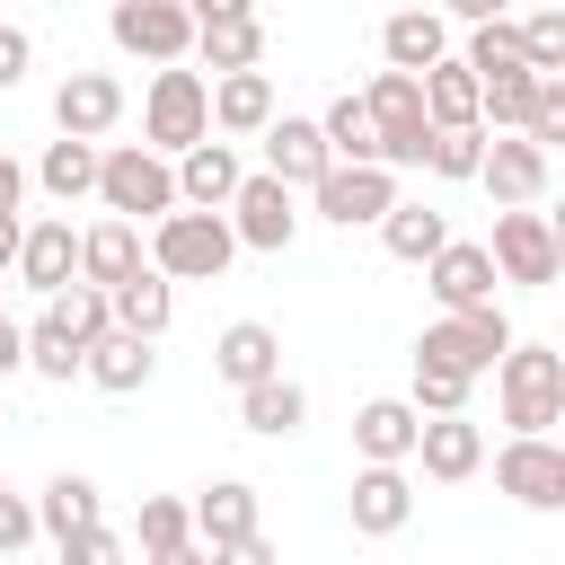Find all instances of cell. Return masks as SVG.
Listing matches in <instances>:
<instances>
[{
    "instance_id": "cell-44",
    "label": "cell",
    "mask_w": 565,
    "mask_h": 565,
    "mask_svg": "<svg viewBox=\"0 0 565 565\" xmlns=\"http://www.w3.org/2000/svg\"><path fill=\"white\" fill-rule=\"evenodd\" d=\"M18 194H26V177H18V159L0 150V212H18Z\"/></svg>"
},
{
    "instance_id": "cell-18",
    "label": "cell",
    "mask_w": 565,
    "mask_h": 565,
    "mask_svg": "<svg viewBox=\"0 0 565 565\" xmlns=\"http://www.w3.org/2000/svg\"><path fill=\"white\" fill-rule=\"evenodd\" d=\"M212 371L247 397V388H265V380H282V344H274V327H256V318H238V327H221V344H212Z\"/></svg>"
},
{
    "instance_id": "cell-2",
    "label": "cell",
    "mask_w": 565,
    "mask_h": 565,
    "mask_svg": "<svg viewBox=\"0 0 565 565\" xmlns=\"http://www.w3.org/2000/svg\"><path fill=\"white\" fill-rule=\"evenodd\" d=\"M194 141H212V79L177 62V71H159L150 97H141V150H150V159H168V150L185 159Z\"/></svg>"
},
{
    "instance_id": "cell-11",
    "label": "cell",
    "mask_w": 565,
    "mask_h": 565,
    "mask_svg": "<svg viewBox=\"0 0 565 565\" xmlns=\"http://www.w3.org/2000/svg\"><path fill=\"white\" fill-rule=\"evenodd\" d=\"M477 177H486V194H494L503 212H530V203L547 194V150H530L521 132H494L486 159H477Z\"/></svg>"
},
{
    "instance_id": "cell-29",
    "label": "cell",
    "mask_w": 565,
    "mask_h": 565,
    "mask_svg": "<svg viewBox=\"0 0 565 565\" xmlns=\"http://www.w3.org/2000/svg\"><path fill=\"white\" fill-rule=\"evenodd\" d=\"M318 141H327V159H335V168H380V132H371L362 97H335V106L318 115Z\"/></svg>"
},
{
    "instance_id": "cell-22",
    "label": "cell",
    "mask_w": 565,
    "mask_h": 565,
    "mask_svg": "<svg viewBox=\"0 0 565 565\" xmlns=\"http://www.w3.org/2000/svg\"><path fill=\"white\" fill-rule=\"evenodd\" d=\"M132 274H141V230H124V221L79 230V282L88 291H124Z\"/></svg>"
},
{
    "instance_id": "cell-39",
    "label": "cell",
    "mask_w": 565,
    "mask_h": 565,
    "mask_svg": "<svg viewBox=\"0 0 565 565\" xmlns=\"http://www.w3.org/2000/svg\"><path fill=\"white\" fill-rule=\"evenodd\" d=\"M62 565H124V539H115L106 521H88V530L62 539Z\"/></svg>"
},
{
    "instance_id": "cell-35",
    "label": "cell",
    "mask_w": 565,
    "mask_h": 565,
    "mask_svg": "<svg viewBox=\"0 0 565 565\" xmlns=\"http://www.w3.org/2000/svg\"><path fill=\"white\" fill-rule=\"evenodd\" d=\"M79 362H88V353H79V344L53 327V309H44V318L26 327V371H44V380H79Z\"/></svg>"
},
{
    "instance_id": "cell-17",
    "label": "cell",
    "mask_w": 565,
    "mask_h": 565,
    "mask_svg": "<svg viewBox=\"0 0 565 565\" xmlns=\"http://www.w3.org/2000/svg\"><path fill=\"white\" fill-rule=\"evenodd\" d=\"M71 274H79V238H71V221H35V230L18 238V282L44 291V300H62Z\"/></svg>"
},
{
    "instance_id": "cell-15",
    "label": "cell",
    "mask_w": 565,
    "mask_h": 565,
    "mask_svg": "<svg viewBox=\"0 0 565 565\" xmlns=\"http://www.w3.org/2000/svg\"><path fill=\"white\" fill-rule=\"evenodd\" d=\"M335 159H327V141H318V124L309 115H274L265 124V177L291 194V185H318Z\"/></svg>"
},
{
    "instance_id": "cell-30",
    "label": "cell",
    "mask_w": 565,
    "mask_h": 565,
    "mask_svg": "<svg viewBox=\"0 0 565 565\" xmlns=\"http://www.w3.org/2000/svg\"><path fill=\"white\" fill-rule=\"evenodd\" d=\"M380 238H388V256H406V265H433V256L450 247V221H441L433 203H388Z\"/></svg>"
},
{
    "instance_id": "cell-25",
    "label": "cell",
    "mask_w": 565,
    "mask_h": 565,
    "mask_svg": "<svg viewBox=\"0 0 565 565\" xmlns=\"http://www.w3.org/2000/svg\"><path fill=\"white\" fill-rule=\"evenodd\" d=\"M106 397H132V388H150V371H159V353L141 344V335H97L88 344V362H79Z\"/></svg>"
},
{
    "instance_id": "cell-32",
    "label": "cell",
    "mask_w": 565,
    "mask_h": 565,
    "mask_svg": "<svg viewBox=\"0 0 565 565\" xmlns=\"http://www.w3.org/2000/svg\"><path fill=\"white\" fill-rule=\"evenodd\" d=\"M35 185H44L53 203L97 194V150H88V141H53V150H44V168H35Z\"/></svg>"
},
{
    "instance_id": "cell-26",
    "label": "cell",
    "mask_w": 565,
    "mask_h": 565,
    "mask_svg": "<svg viewBox=\"0 0 565 565\" xmlns=\"http://www.w3.org/2000/svg\"><path fill=\"white\" fill-rule=\"evenodd\" d=\"M415 88H424V124L433 132H477V79L459 62H433Z\"/></svg>"
},
{
    "instance_id": "cell-27",
    "label": "cell",
    "mask_w": 565,
    "mask_h": 565,
    "mask_svg": "<svg viewBox=\"0 0 565 565\" xmlns=\"http://www.w3.org/2000/svg\"><path fill=\"white\" fill-rule=\"evenodd\" d=\"M106 309H115V335H141V344H159V335H168V309H177V300H168V282H159V274L141 265V274H132L124 291H106Z\"/></svg>"
},
{
    "instance_id": "cell-33",
    "label": "cell",
    "mask_w": 565,
    "mask_h": 565,
    "mask_svg": "<svg viewBox=\"0 0 565 565\" xmlns=\"http://www.w3.org/2000/svg\"><path fill=\"white\" fill-rule=\"evenodd\" d=\"M88 521H97V486H88V477H53L44 503H35V530H53V547H62V539L88 530Z\"/></svg>"
},
{
    "instance_id": "cell-7",
    "label": "cell",
    "mask_w": 565,
    "mask_h": 565,
    "mask_svg": "<svg viewBox=\"0 0 565 565\" xmlns=\"http://www.w3.org/2000/svg\"><path fill=\"white\" fill-rule=\"evenodd\" d=\"M494 282H521V291H547L556 282V230L547 212H494V247H486Z\"/></svg>"
},
{
    "instance_id": "cell-36",
    "label": "cell",
    "mask_w": 565,
    "mask_h": 565,
    "mask_svg": "<svg viewBox=\"0 0 565 565\" xmlns=\"http://www.w3.org/2000/svg\"><path fill=\"white\" fill-rule=\"evenodd\" d=\"M415 415H459L468 406V380L459 371H441V362H415V397H406Z\"/></svg>"
},
{
    "instance_id": "cell-42",
    "label": "cell",
    "mask_w": 565,
    "mask_h": 565,
    "mask_svg": "<svg viewBox=\"0 0 565 565\" xmlns=\"http://www.w3.org/2000/svg\"><path fill=\"white\" fill-rule=\"evenodd\" d=\"M212 565H274V547H265V530H256V539H230V547H212Z\"/></svg>"
},
{
    "instance_id": "cell-4",
    "label": "cell",
    "mask_w": 565,
    "mask_h": 565,
    "mask_svg": "<svg viewBox=\"0 0 565 565\" xmlns=\"http://www.w3.org/2000/svg\"><path fill=\"white\" fill-rule=\"evenodd\" d=\"M230 256H238V238H230L221 212H168L150 230V274L159 282H221Z\"/></svg>"
},
{
    "instance_id": "cell-1",
    "label": "cell",
    "mask_w": 565,
    "mask_h": 565,
    "mask_svg": "<svg viewBox=\"0 0 565 565\" xmlns=\"http://www.w3.org/2000/svg\"><path fill=\"white\" fill-rule=\"evenodd\" d=\"M494 380H503V424H512V441H547V424H565V353L512 344V353L494 362Z\"/></svg>"
},
{
    "instance_id": "cell-16",
    "label": "cell",
    "mask_w": 565,
    "mask_h": 565,
    "mask_svg": "<svg viewBox=\"0 0 565 565\" xmlns=\"http://www.w3.org/2000/svg\"><path fill=\"white\" fill-rule=\"evenodd\" d=\"M238 150L230 141H194L185 159H177V203L185 212H230V194H238Z\"/></svg>"
},
{
    "instance_id": "cell-43",
    "label": "cell",
    "mask_w": 565,
    "mask_h": 565,
    "mask_svg": "<svg viewBox=\"0 0 565 565\" xmlns=\"http://www.w3.org/2000/svg\"><path fill=\"white\" fill-rule=\"evenodd\" d=\"M18 362H26V327H9V318H0V380H9Z\"/></svg>"
},
{
    "instance_id": "cell-10",
    "label": "cell",
    "mask_w": 565,
    "mask_h": 565,
    "mask_svg": "<svg viewBox=\"0 0 565 565\" xmlns=\"http://www.w3.org/2000/svg\"><path fill=\"white\" fill-rule=\"evenodd\" d=\"M291 230H300L291 194H282L274 177H238V194H230V238H238V247H265V256H282V247H291Z\"/></svg>"
},
{
    "instance_id": "cell-13",
    "label": "cell",
    "mask_w": 565,
    "mask_h": 565,
    "mask_svg": "<svg viewBox=\"0 0 565 565\" xmlns=\"http://www.w3.org/2000/svg\"><path fill=\"white\" fill-rule=\"evenodd\" d=\"M424 282H433V300H441V318H468V309H494V265H486V247L477 238H450L433 265H424Z\"/></svg>"
},
{
    "instance_id": "cell-46",
    "label": "cell",
    "mask_w": 565,
    "mask_h": 565,
    "mask_svg": "<svg viewBox=\"0 0 565 565\" xmlns=\"http://www.w3.org/2000/svg\"><path fill=\"white\" fill-rule=\"evenodd\" d=\"M150 565H212V547H194V539H185V547H168V556H150Z\"/></svg>"
},
{
    "instance_id": "cell-20",
    "label": "cell",
    "mask_w": 565,
    "mask_h": 565,
    "mask_svg": "<svg viewBox=\"0 0 565 565\" xmlns=\"http://www.w3.org/2000/svg\"><path fill=\"white\" fill-rule=\"evenodd\" d=\"M415 459H424V477L459 486V477H477V468H486V433H477L468 415H424V433H415Z\"/></svg>"
},
{
    "instance_id": "cell-37",
    "label": "cell",
    "mask_w": 565,
    "mask_h": 565,
    "mask_svg": "<svg viewBox=\"0 0 565 565\" xmlns=\"http://www.w3.org/2000/svg\"><path fill=\"white\" fill-rule=\"evenodd\" d=\"M185 539H194V512H185V503H168V494H150V503H141V547H150V556H168V547H185Z\"/></svg>"
},
{
    "instance_id": "cell-28",
    "label": "cell",
    "mask_w": 565,
    "mask_h": 565,
    "mask_svg": "<svg viewBox=\"0 0 565 565\" xmlns=\"http://www.w3.org/2000/svg\"><path fill=\"white\" fill-rule=\"evenodd\" d=\"M212 124H221V132H265V124H274V79H265V71H230V79L212 88Z\"/></svg>"
},
{
    "instance_id": "cell-24",
    "label": "cell",
    "mask_w": 565,
    "mask_h": 565,
    "mask_svg": "<svg viewBox=\"0 0 565 565\" xmlns=\"http://www.w3.org/2000/svg\"><path fill=\"white\" fill-rule=\"evenodd\" d=\"M230 539H256V486H238V477L203 486V503H194V547H230Z\"/></svg>"
},
{
    "instance_id": "cell-5",
    "label": "cell",
    "mask_w": 565,
    "mask_h": 565,
    "mask_svg": "<svg viewBox=\"0 0 565 565\" xmlns=\"http://www.w3.org/2000/svg\"><path fill=\"white\" fill-rule=\"evenodd\" d=\"M503 353H512V327H503V309L441 318V327H424V344H415V362H441V371H459L468 388H477V371H494Z\"/></svg>"
},
{
    "instance_id": "cell-21",
    "label": "cell",
    "mask_w": 565,
    "mask_h": 565,
    "mask_svg": "<svg viewBox=\"0 0 565 565\" xmlns=\"http://www.w3.org/2000/svg\"><path fill=\"white\" fill-rule=\"evenodd\" d=\"M380 53H388V71L424 79L433 62H450V18H433V9H397V18L380 26Z\"/></svg>"
},
{
    "instance_id": "cell-14",
    "label": "cell",
    "mask_w": 565,
    "mask_h": 565,
    "mask_svg": "<svg viewBox=\"0 0 565 565\" xmlns=\"http://www.w3.org/2000/svg\"><path fill=\"white\" fill-rule=\"evenodd\" d=\"M494 486H503L512 503H530V512H556V503H565V450H556V441H503Z\"/></svg>"
},
{
    "instance_id": "cell-19",
    "label": "cell",
    "mask_w": 565,
    "mask_h": 565,
    "mask_svg": "<svg viewBox=\"0 0 565 565\" xmlns=\"http://www.w3.org/2000/svg\"><path fill=\"white\" fill-rule=\"evenodd\" d=\"M415 433H424V415H415L406 397H371V406L353 415V450H362L371 468H406V459H415Z\"/></svg>"
},
{
    "instance_id": "cell-12",
    "label": "cell",
    "mask_w": 565,
    "mask_h": 565,
    "mask_svg": "<svg viewBox=\"0 0 565 565\" xmlns=\"http://www.w3.org/2000/svg\"><path fill=\"white\" fill-rule=\"evenodd\" d=\"M309 194H318V212H327L335 230H362V221H388L397 177H388V168H327Z\"/></svg>"
},
{
    "instance_id": "cell-38",
    "label": "cell",
    "mask_w": 565,
    "mask_h": 565,
    "mask_svg": "<svg viewBox=\"0 0 565 565\" xmlns=\"http://www.w3.org/2000/svg\"><path fill=\"white\" fill-rule=\"evenodd\" d=\"M477 159H486V132H433L424 141V168L433 177H477Z\"/></svg>"
},
{
    "instance_id": "cell-41",
    "label": "cell",
    "mask_w": 565,
    "mask_h": 565,
    "mask_svg": "<svg viewBox=\"0 0 565 565\" xmlns=\"http://www.w3.org/2000/svg\"><path fill=\"white\" fill-rule=\"evenodd\" d=\"M26 62H35V35H26V26H0V88H18Z\"/></svg>"
},
{
    "instance_id": "cell-45",
    "label": "cell",
    "mask_w": 565,
    "mask_h": 565,
    "mask_svg": "<svg viewBox=\"0 0 565 565\" xmlns=\"http://www.w3.org/2000/svg\"><path fill=\"white\" fill-rule=\"evenodd\" d=\"M18 238H26V230H18V212H0V274L18 265Z\"/></svg>"
},
{
    "instance_id": "cell-31",
    "label": "cell",
    "mask_w": 565,
    "mask_h": 565,
    "mask_svg": "<svg viewBox=\"0 0 565 565\" xmlns=\"http://www.w3.org/2000/svg\"><path fill=\"white\" fill-rule=\"evenodd\" d=\"M238 424H247V433H265V441H282V433H300V424H309V388H300V380H265V388H247V397H238Z\"/></svg>"
},
{
    "instance_id": "cell-6",
    "label": "cell",
    "mask_w": 565,
    "mask_h": 565,
    "mask_svg": "<svg viewBox=\"0 0 565 565\" xmlns=\"http://www.w3.org/2000/svg\"><path fill=\"white\" fill-rule=\"evenodd\" d=\"M115 44L124 53H141V62H159V71H177L185 53H194V9H177V0H115Z\"/></svg>"
},
{
    "instance_id": "cell-40",
    "label": "cell",
    "mask_w": 565,
    "mask_h": 565,
    "mask_svg": "<svg viewBox=\"0 0 565 565\" xmlns=\"http://www.w3.org/2000/svg\"><path fill=\"white\" fill-rule=\"evenodd\" d=\"M35 539V503L26 494H9V477H0V556H18Z\"/></svg>"
},
{
    "instance_id": "cell-23",
    "label": "cell",
    "mask_w": 565,
    "mask_h": 565,
    "mask_svg": "<svg viewBox=\"0 0 565 565\" xmlns=\"http://www.w3.org/2000/svg\"><path fill=\"white\" fill-rule=\"evenodd\" d=\"M406 512H415L406 468H362V477H353V530H362V539H397Z\"/></svg>"
},
{
    "instance_id": "cell-9",
    "label": "cell",
    "mask_w": 565,
    "mask_h": 565,
    "mask_svg": "<svg viewBox=\"0 0 565 565\" xmlns=\"http://www.w3.org/2000/svg\"><path fill=\"white\" fill-rule=\"evenodd\" d=\"M53 124H62V141H88V150H97V132L124 124V79H115V71H71V79L53 88Z\"/></svg>"
},
{
    "instance_id": "cell-8",
    "label": "cell",
    "mask_w": 565,
    "mask_h": 565,
    "mask_svg": "<svg viewBox=\"0 0 565 565\" xmlns=\"http://www.w3.org/2000/svg\"><path fill=\"white\" fill-rule=\"evenodd\" d=\"M194 53L230 79V71H256L265 62V26H256V9H238V0H203L194 9Z\"/></svg>"
},
{
    "instance_id": "cell-34",
    "label": "cell",
    "mask_w": 565,
    "mask_h": 565,
    "mask_svg": "<svg viewBox=\"0 0 565 565\" xmlns=\"http://www.w3.org/2000/svg\"><path fill=\"white\" fill-rule=\"evenodd\" d=\"M53 327H62V335H71L79 353H88L97 335H115V309H106V291H88V282H71V291L53 300Z\"/></svg>"
},
{
    "instance_id": "cell-3",
    "label": "cell",
    "mask_w": 565,
    "mask_h": 565,
    "mask_svg": "<svg viewBox=\"0 0 565 565\" xmlns=\"http://www.w3.org/2000/svg\"><path fill=\"white\" fill-rule=\"evenodd\" d=\"M97 203L124 221V230H159L168 212H177V168L168 159H150L141 141H124V150H97Z\"/></svg>"
}]
</instances>
